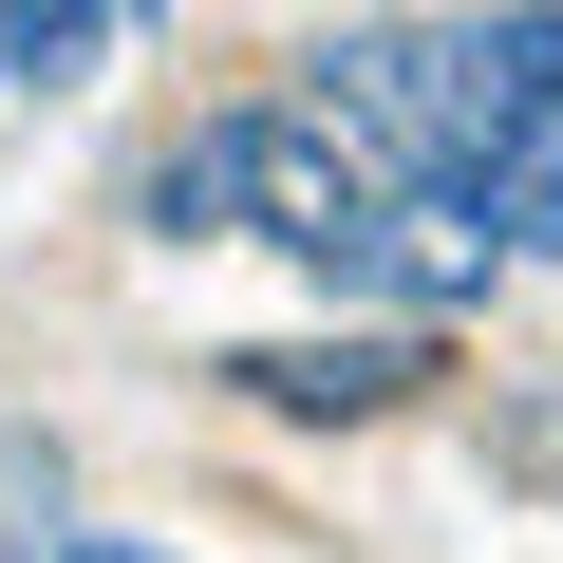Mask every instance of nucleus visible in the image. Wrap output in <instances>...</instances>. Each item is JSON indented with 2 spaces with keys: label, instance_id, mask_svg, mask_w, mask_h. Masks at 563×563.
<instances>
[{
  "label": "nucleus",
  "instance_id": "f257e3e1",
  "mask_svg": "<svg viewBox=\"0 0 563 563\" xmlns=\"http://www.w3.org/2000/svg\"><path fill=\"white\" fill-rule=\"evenodd\" d=\"M339 132L432 188V207H488L507 244H563V0H507V20H376L320 57Z\"/></svg>",
  "mask_w": 563,
  "mask_h": 563
},
{
  "label": "nucleus",
  "instance_id": "f03ea898",
  "mask_svg": "<svg viewBox=\"0 0 563 563\" xmlns=\"http://www.w3.org/2000/svg\"><path fill=\"white\" fill-rule=\"evenodd\" d=\"M207 151H225V225H244V244H282V263H320V282L488 301V263H507V225H488V207H432V188H395V169H376L339 113H225Z\"/></svg>",
  "mask_w": 563,
  "mask_h": 563
},
{
  "label": "nucleus",
  "instance_id": "7ed1b4c3",
  "mask_svg": "<svg viewBox=\"0 0 563 563\" xmlns=\"http://www.w3.org/2000/svg\"><path fill=\"white\" fill-rule=\"evenodd\" d=\"M225 376H244L263 413H395L432 357H413V339H263V357H225Z\"/></svg>",
  "mask_w": 563,
  "mask_h": 563
},
{
  "label": "nucleus",
  "instance_id": "20e7f679",
  "mask_svg": "<svg viewBox=\"0 0 563 563\" xmlns=\"http://www.w3.org/2000/svg\"><path fill=\"white\" fill-rule=\"evenodd\" d=\"M113 20H132V0H0V76H20V95H76L113 57Z\"/></svg>",
  "mask_w": 563,
  "mask_h": 563
},
{
  "label": "nucleus",
  "instance_id": "39448f33",
  "mask_svg": "<svg viewBox=\"0 0 563 563\" xmlns=\"http://www.w3.org/2000/svg\"><path fill=\"white\" fill-rule=\"evenodd\" d=\"M488 451H507V470H526V488H563V413H544V395H526V413H507V432H488Z\"/></svg>",
  "mask_w": 563,
  "mask_h": 563
},
{
  "label": "nucleus",
  "instance_id": "423d86ee",
  "mask_svg": "<svg viewBox=\"0 0 563 563\" xmlns=\"http://www.w3.org/2000/svg\"><path fill=\"white\" fill-rule=\"evenodd\" d=\"M38 563H151V544H113V526H76V544H38Z\"/></svg>",
  "mask_w": 563,
  "mask_h": 563
},
{
  "label": "nucleus",
  "instance_id": "0eeeda50",
  "mask_svg": "<svg viewBox=\"0 0 563 563\" xmlns=\"http://www.w3.org/2000/svg\"><path fill=\"white\" fill-rule=\"evenodd\" d=\"M132 20H169V0H132Z\"/></svg>",
  "mask_w": 563,
  "mask_h": 563
}]
</instances>
